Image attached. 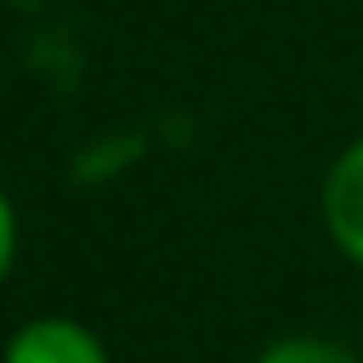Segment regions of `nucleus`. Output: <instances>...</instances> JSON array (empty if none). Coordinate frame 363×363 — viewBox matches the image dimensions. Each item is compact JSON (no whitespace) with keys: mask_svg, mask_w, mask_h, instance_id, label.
Instances as JSON below:
<instances>
[{"mask_svg":"<svg viewBox=\"0 0 363 363\" xmlns=\"http://www.w3.org/2000/svg\"><path fill=\"white\" fill-rule=\"evenodd\" d=\"M318 221H323V238L335 244V255L363 272V130L323 164Z\"/></svg>","mask_w":363,"mask_h":363,"instance_id":"nucleus-1","label":"nucleus"},{"mask_svg":"<svg viewBox=\"0 0 363 363\" xmlns=\"http://www.w3.org/2000/svg\"><path fill=\"white\" fill-rule=\"evenodd\" d=\"M6 363H113L108 340L74 312H34L11 329Z\"/></svg>","mask_w":363,"mask_h":363,"instance_id":"nucleus-2","label":"nucleus"},{"mask_svg":"<svg viewBox=\"0 0 363 363\" xmlns=\"http://www.w3.org/2000/svg\"><path fill=\"white\" fill-rule=\"evenodd\" d=\"M250 363H363L346 340H335V335H318V329H295V335H278V340H267Z\"/></svg>","mask_w":363,"mask_h":363,"instance_id":"nucleus-3","label":"nucleus"}]
</instances>
